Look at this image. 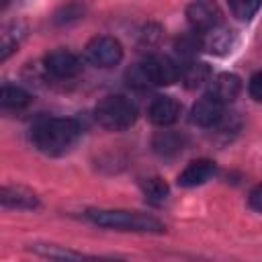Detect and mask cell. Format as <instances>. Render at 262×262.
Wrapping results in <instances>:
<instances>
[{"label": "cell", "instance_id": "6da1fadb", "mask_svg": "<svg viewBox=\"0 0 262 262\" xmlns=\"http://www.w3.org/2000/svg\"><path fill=\"white\" fill-rule=\"evenodd\" d=\"M82 127L76 119L70 117H49L35 125L33 143L39 151L47 156H61L70 151L80 139Z\"/></svg>", "mask_w": 262, "mask_h": 262}, {"label": "cell", "instance_id": "7a4b0ae2", "mask_svg": "<svg viewBox=\"0 0 262 262\" xmlns=\"http://www.w3.org/2000/svg\"><path fill=\"white\" fill-rule=\"evenodd\" d=\"M86 217L100 227L111 229H123V231H151L160 233L164 231L162 221H158L151 215L137 213V211H123V209H88Z\"/></svg>", "mask_w": 262, "mask_h": 262}, {"label": "cell", "instance_id": "3957f363", "mask_svg": "<svg viewBox=\"0 0 262 262\" xmlns=\"http://www.w3.org/2000/svg\"><path fill=\"white\" fill-rule=\"evenodd\" d=\"M94 119L100 127L108 131H123L135 123L137 108L127 96L111 94V96H104L94 106Z\"/></svg>", "mask_w": 262, "mask_h": 262}, {"label": "cell", "instance_id": "277c9868", "mask_svg": "<svg viewBox=\"0 0 262 262\" xmlns=\"http://www.w3.org/2000/svg\"><path fill=\"white\" fill-rule=\"evenodd\" d=\"M84 57L88 63L96 68H113L123 59V45L108 35H98L88 41L84 49Z\"/></svg>", "mask_w": 262, "mask_h": 262}, {"label": "cell", "instance_id": "5b68a950", "mask_svg": "<svg viewBox=\"0 0 262 262\" xmlns=\"http://www.w3.org/2000/svg\"><path fill=\"white\" fill-rule=\"evenodd\" d=\"M186 20L192 31L207 33L215 31L221 25L223 12L215 0H194L186 6Z\"/></svg>", "mask_w": 262, "mask_h": 262}, {"label": "cell", "instance_id": "8992f818", "mask_svg": "<svg viewBox=\"0 0 262 262\" xmlns=\"http://www.w3.org/2000/svg\"><path fill=\"white\" fill-rule=\"evenodd\" d=\"M141 66H143L151 86H170V84L180 80V68L182 66H178L168 55H162V53L147 55L141 61Z\"/></svg>", "mask_w": 262, "mask_h": 262}, {"label": "cell", "instance_id": "52a82bcc", "mask_svg": "<svg viewBox=\"0 0 262 262\" xmlns=\"http://www.w3.org/2000/svg\"><path fill=\"white\" fill-rule=\"evenodd\" d=\"M43 68L49 76L53 78H61V80H68V78H74L82 72V61L78 55H74L72 51H66V49H55L51 53L45 55L43 59Z\"/></svg>", "mask_w": 262, "mask_h": 262}, {"label": "cell", "instance_id": "ba28073f", "mask_svg": "<svg viewBox=\"0 0 262 262\" xmlns=\"http://www.w3.org/2000/svg\"><path fill=\"white\" fill-rule=\"evenodd\" d=\"M223 108H225L223 102H219L211 94H205V96H201L192 104V108H190V123L199 125V127H215L225 117Z\"/></svg>", "mask_w": 262, "mask_h": 262}, {"label": "cell", "instance_id": "9c48e42d", "mask_svg": "<svg viewBox=\"0 0 262 262\" xmlns=\"http://www.w3.org/2000/svg\"><path fill=\"white\" fill-rule=\"evenodd\" d=\"M242 92V78L237 74H231V72H223V74H217L215 78L209 80V92L213 98H217L219 102L223 104H229L233 102Z\"/></svg>", "mask_w": 262, "mask_h": 262}, {"label": "cell", "instance_id": "30bf717a", "mask_svg": "<svg viewBox=\"0 0 262 262\" xmlns=\"http://www.w3.org/2000/svg\"><path fill=\"white\" fill-rule=\"evenodd\" d=\"M180 102L172 96H156L147 106V119L158 127H168L178 121L180 117Z\"/></svg>", "mask_w": 262, "mask_h": 262}, {"label": "cell", "instance_id": "8fae6325", "mask_svg": "<svg viewBox=\"0 0 262 262\" xmlns=\"http://www.w3.org/2000/svg\"><path fill=\"white\" fill-rule=\"evenodd\" d=\"M217 166L213 160H207V158H199V160H192L186 164V168L178 174L176 182L178 186L182 188H192V186H199V184H205L213 174H215Z\"/></svg>", "mask_w": 262, "mask_h": 262}, {"label": "cell", "instance_id": "7c38bea8", "mask_svg": "<svg viewBox=\"0 0 262 262\" xmlns=\"http://www.w3.org/2000/svg\"><path fill=\"white\" fill-rule=\"evenodd\" d=\"M0 201H2V207H6V209L31 211V209L39 207V196L25 186H2Z\"/></svg>", "mask_w": 262, "mask_h": 262}, {"label": "cell", "instance_id": "4fadbf2b", "mask_svg": "<svg viewBox=\"0 0 262 262\" xmlns=\"http://www.w3.org/2000/svg\"><path fill=\"white\" fill-rule=\"evenodd\" d=\"M184 141H186L184 135H180V133H176V131H160V133L154 135L151 147H154V151H156L158 156H162V158H172V156H176V154L182 151Z\"/></svg>", "mask_w": 262, "mask_h": 262}, {"label": "cell", "instance_id": "5bb4252c", "mask_svg": "<svg viewBox=\"0 0 262 262\" xmlns=\"http://www.w3.org/2000/svg\"><path fill=\"white\" fill-rule=\"evenodd\" d=\"M180 80L184 82L186 88L192 90V88H199V86H203L205 82L211 80V70H209V66L203 63V61H192V59H188V61L180 68Z\"/></svg>", "mask_w": 262, "mask_h": 262}, {"label": "cell", "instance_id": "9a60e30c", "mask_svg": "<svg viewBox=\"0 0 262 262\" xmlns=\"http://www.w3.org/2000/svg\"><path fill=\"white\" fill-rule=\"evenodd\" d=\"M31 94L18 86H10V84H4L2 86V92H0V104L2 108L6 111H20L25 106L31 104Z\"/></svg>", "mask_w": 262, "mask_h": 262}, {"label": "cell", "instance_id": "2e32d148", "mask_svg": "<svg viewBox=\"0 0 262 262\" xmlns=\"http://www.w3.org/2000/svg\"><path fill=\"white\" fill-rule=\"evenodd\" d=\"M25 37V27L18 25V23H12V25H6L4 31H2V41H0V59H8L10 53L16 51V47L20 45Z\"/></svg>", "mask_w": 262, "mask_h": 262}, {"label": "cell", "instance_id": "e0dca14e", "mask_svg": "<svg viewBox=\"0 0 262 262\" xmlns=\"http://www.w3.org/2000/svg\"><path fill=\"white\" fill-rule=\"evenodd\" d=\"M141 190H143L145 199H147L149 203H154V205H162V203L168 199V194H170L168 184H166L162 178H158V176L145 178V180L141 182Z\"/></svg>", "mask_w": 262, "mask_h": 262}, {"label": "cell", "instance_id": "ac0fdd59", "mask_svg": "<svg viewBox=\"0 0 262 262\" xmlns=\"http://www.w3.org/2000/svg\"><path fill=\"white\" fill-rule=\"evenodd\" d=\"M205 43H203V39L196 35V31L194 33H188V35H180L178 39H176V43H174V49H176V53L180 55V57H184L186 61L188 59H192L199 51H201V47H203Z\"/></svg>", "mask_w": 262, "mask_h": 262}, {"label": "cell", "instance_id": "d6986e66", "mask_svg": "<svg viewBox=\"0 0 262 262\" xmlns=\"http://www.w3.org/2000/svg\"><path fill=\"white\" fill-rule=\"evenodd\" d=\"M231 14L237 20H250L262 6V0H227Z\"/></svg>", "mask_w": 262, "mask_h": 262}, {"label": "cell", "instance_id": "ffe728a7", "mask_svg": "<svg viewBox=\"0 0 262 262\" xmlns=\"http://www.w3.org/2000/svg\"><path fill=\"white\" fill-rule=\"evenodd\" d=\"M82 14H84V6L78 4V2H70V4L61 6V8L55 12L53 23H55V25H70V23L80 20Z\"/></svg>", "mask_w": 262, "mask_h": 262}, {"label": "cell", "instance_id": "44dd1931", "mask_svg": "<svg viewBox=\"0 0 262 262\" xmlns=\"http://www.w3.org/2000/svg\"><path fill=\"white\" fill-rule=\"evenodd\" d=\"M31 250L41 256H47V258H82V254H78L74 250L51 246V244H35V246H31Z\"/></svg>", "mask_w": 262, "mask_h": 262}, {"label": "cell", "instance_id": "7402d4cb", "mask_svg": "<svg viewBox=\"0 0 262 262\" xmlns=\"http://www.w3.org/2000/svg\"><path fill=\"white\" fill-rule=\"evenodd\" d=\"M213 33V31H211ZM207 47H209V51L213 53H227V51H231V47H233V31H223V33H213V37H211V41L207 43Z\"/></svg>", "mask_w": 262, "mask_h": 262}, {"label": "cell", "instance_id": "603a6c76", "mask_svg": "<svg viewBox=\"0 0 262 262\" xmlns=\"http://www.w3.org/2000/svg\"><path fill=\"white\" fill-rule=\"evenodd\" d=\"M125 80H127V84L133 86V88H147V86H151L141 63L131 66V68L127 70V74H125Z\"/></svg>", "mask_w": 262, "mask_h": 262}, {"label": "cell", "instance_id": "cb8c5ba5", "mask_svg": "<svg viewBox=\"0 0 262 262\" xmlns=\"http://www.w3.org/2000/svg\"><path fill=\"white\" fill-rule=\"evenodd\" d=\"M248 92L256 102H262V72H256L248 82Z\"/></svg>", "mask_w": 262, "mask_h": 262}, {"label": "cell", "instance_id": "d4e9b609", "mask_svg": "<svg viewBox=\"0 0 262 262\" xmlns=\"http://www.w3.org/2000/svg\"><path fill=\"white\" fill-rule=\"evenodd\" d=\"M160 37H162V31H160V27H156V25H147V27L143 29V33L139 35L141 43H145V45H156V43L160 41Z\"/></svg>", "mask_w": 262, "mask_h": 262}, {"label": "cell", "instance_id": "484cf974", "mask_svg": "<svg viewBox=\"0 0 262 262\" xmlns=\"http://www.w3.org/2000/svg\"><path fill=\"white\" fill-rule=\"evenodd\" d=\"M250 207L256 209V211H262V184H258L250 192Z\"/></svg>", "mask_w": 262, "mask_h": 262}]
</instances>
